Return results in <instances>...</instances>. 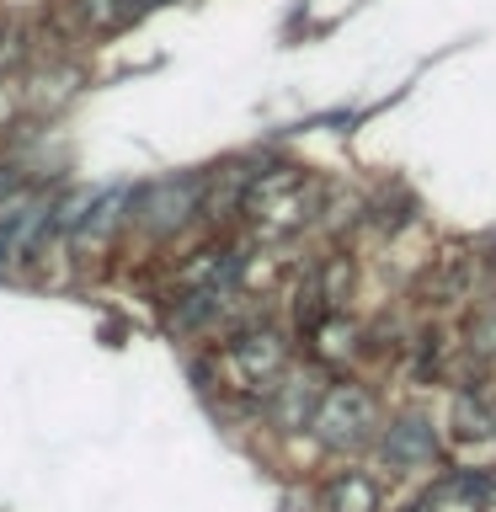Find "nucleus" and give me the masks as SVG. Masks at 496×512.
<instances>
[{
    "instance_id": "1",
    "label": "nucleus",
    "mask_w": 496,
    "mask_h": 512,
    "mask_svg": "<svg viewBox=\"0 0 496 512\" xmlns=\"http://www.w3.org/2000/svg\"><path fill=\"white\" fill-rule=\"evenodd\" d=\"M310 427L320 432V443H331V448H363L374 438V400H368V390H358V384H336L331 395H320Z\"/></svg>"
},
{
    "instance_id": "2",
    "label": "nucleus",
    "mask_w": 496,
    "mask_h": 512,
    "mask_svg": "<svg viewBox=\"0 0 496 512\" xmlns=\"http://www.w3.org/2000/svg\"><path fill=\"white\" fill-rule=\"evenodd\" d=\"M283 358H288V347H283L278 331H246V336H235V347H230V368L246 390H262L267 379H278Z\"/></svg>"
},
{
    "instance_id": "3",
    "label": "nucleus",
    "mask_w": 496,
    "mask_h": 512,
    "mask_svg": "<svg viewBox=\"0 0 496 512\" xmlns=\"http://www.w3.org/2000/svg\"><path fill=\"white\" fill-rule=\"evenodd\" d=\"M198 198H203V187L198 182H187V176H176V182H160L155 192H150V214H144V224L150 230H176V224H187V214H198Z\"/></svg>"
},
{
    "instance_id": "4",
    "label": "nucleus",
    "mask_w": 496,
    "mask_h": 512,
    "mask_svg": "<svg viewBox=\"0 0 496 512\" xmlns=\"http://www.w3.org/2000/svg\"><path fill=\"white\" fill-rule=\"evenodd\" d=\"M432 454H438V443H432V432L427 422H416V416H406V422H395V427H384V459L390 464H427Z\"/></svg>"
},
{
    "instance_id": "5",
    "label": "nucleus",
    "mask_w": 496,
    "mask_h": 512,
    "mask_svg": "<svg viewBox=\"0 0 496 512\" xmlns=\"http://www.w3.org/2000/svg\"><path fill=\"white\" fill-rule=\"evenodd\" d=\"M374 486H368V475H342L331 480V507L336 512H374Z\"/></svg>"
},
{
    "instance_id": "6",
    "label": "nucleus",
    "mask_w": 496,
    "mask_h": 512,
    "mask_svg": "<svg viewBox=\"0 0 496 512\" xmlns=\"http://www.w3.org/2000/svg\"><path fill=\"white\" fill-rule=\"evenodd\" d=\"M75 6H80V11H86V16H91V22H96V27H107V22H112V16H118V6H112V0H75Z\"/></svg>"
},
{
    "instance_id": "7",
    "label": "nucleus",
    "mask_w": 496,
    "mask_h": 512,
    "mask_svg": "<svg viewBox=\"0 0 496 512\" xmlns=\"http://www.w3.org/2000/svg\"><path fill=\"white\" fill-rule=\"evenodd\" d=\"M475 342H480V352H496V320H486V326L475 331Z\"/></svg>"
},
{
    "instance_id": "8",
    "label": "nucleus",
    "mask_w": 496,
    "mask_h": 512,
    "mask_svg": "<svg viewBox=\"0 0 496 512\" xmlns=\"http://www.w3.org/2000/svg\"><path fill=\"white\" fill-rule=\"evenodd\" d=\"M6 192H11V171H0V203H6Z\"/></svg>"
},
{
    "instance_id": "9",
    "label": "nucleus",
    "mask_w": 496,
    "mask_h": 512,
    "mask_svg": "<svg viewBox=\"0 0 496 512\" xmlns=\"http://www.w3.org/2000/svg\"><path fill=\"white\" fill-rule=\"evenodd\" d=\"M134 6H160V0H134Z\"/></svg>"
}]
</instances>
